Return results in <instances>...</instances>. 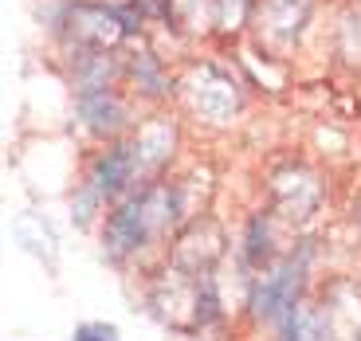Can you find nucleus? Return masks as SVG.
<instances>
[{"instance_id": "obj_4", "label": "nucleus", "mask_w": 361, "mask_h": 341, "mask_svg": "<svg viewBox=\"0 0 361 341\" xmlns=\"http://www.w3.org/2000/svg\"><path fill=\"white\" fill-rule=\"evenodd\" d=\"M82 106H87V118L94 122V130H114L118 122H122V110H118L106 94H90Z\"/></svg>"}, {"instance_id": "obj_2", "label": "nucleus", "mask_w": 361, "mask_h": 341, "mask_svg": "<svg viewBox=\"0 0 361 341\" xmlns=\"http://www.w3.org/2000/svg\"><path fill=\"white\" fill-rule=\"evenodd\" d=\"M298 278H302V267L298 263H287L283 271L263 278V287L255 290L252 314L255 322H271V326H287V318L298 310Z\"/></svg>"}, {"instance_id": "obj_5", "label": "nucleus", "mask_w": 361, "mask_h": 341, "mask_svg": "<svg viewBox=\"0 0 361 341\" xmlns=\"http://www.w3.org/2000/svg\"><path fill=\"white\" fill-rule=\"evenodd\" d=\"M71 341H122V333L114 322H79Z\"/></svg>"}, {"instance_id": "obj_1", "label": "nucleus", "mask_w": 361, "mask_h": 341, "mask_svg": "<svg viewBox=\"0 0 361 341\" xmlns=\"http://www.w3.org/2000/svg\"><path fill=\"white\" fill-rule=\"evenodd\" d=\"M173 220H177V197L161 185H154V189H145L142 197H134L130 204H122L110 216L102 247H106L110 259H126L137 247H145L154 235L169 232Z\"/></svg>"}, {"instance_id": "obj_3", "label": "nucleus", "mask_w": 361, "mask_h": 341, "mask_svg": "<svg viewBox=\"0 0 361 341\" xmlns=\"http://www.w3.org/2000/svg\"><path fill=\"white\" fill-rule=\"evenodd\" d=\"M137 169H142V161H137L134 142H130V145H114V149H110L106 157H99V165L90 169L87 192L99 200V204H106V200H114L118 192H126L130 185H134Z\"/></svg>"}]
</instances>
